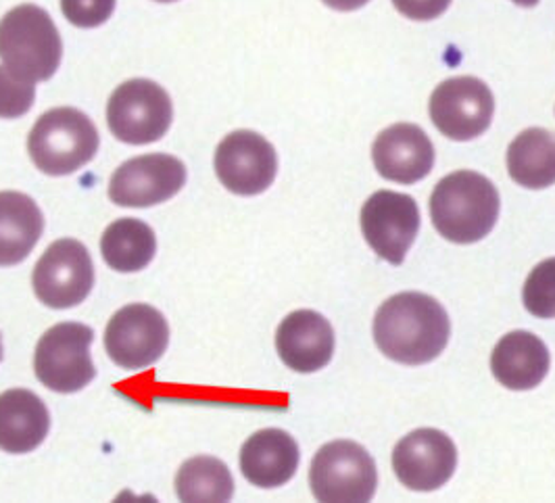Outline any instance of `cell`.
<instances>
[{
  "label": "cell",
  "instance_id": "cell-16",
  "mask_svg": "<svg viewBox=\"0 0 555 503\" xmlns=\"http://www.w3.org/2000/svg\"><path fill=\"white\" fill-rule=\"evenodd\" d=\"M276 349L280 360L291 370L301 374L318 372L333 360V326L318 311H293L278 326Z\"/></svg>",
  "mask_w": 555,
  "mask_h": 503
},
{
  "label": "cell",
  "instance_id": "cell-9",
  "mask_svg": "<svg viewBox=\"0 0 555 503\" xmlns=\"http://www.w3.org/2000/svg\"><path fill=\"white\" fill-rule=\"evenodd\" d=\"M430 119L447 139L466 142L485 134L495 113L489 86L473 76L449 78L430 96Z\"/></svg>",
  "mask_w": 555,
  "mask_h": 503
},
{
  "label": "cell",
  "instance_id": "cell-28",
  "mask_svg": "<svg viewBox=\"0 0 555 503\" xmlns=\"http://www.w3.org/2000/svg\"><path fill=\"white\" fill-rule=\"evenodd\" d=\"M324 4H328L331 9L336 11H358L361 7H365L370 0H322Z\"/></svg>",
  "mask_w": 555,
  "mask_h": 503
},
{
  "label": "cell",
  "instance_id": "cell-4",
  "mask_svg": "<svg viewBox=\"0 0 555 503\" xmlns=\"http://www.w3.org/2000/svg\"><path fill=\"white\" fill-rule=\"evenodd\" d=\"M99 151V132L88 115L74 107L44 113L28 137L34 166L49 176H67L83 168Z\"/></svg>",
  "mask_w": 555,
  "mask_h": 503
},
{
  "label": "cell",
  "instance_id": "cell-27",
  "mask_svg": "<svg viewBox=\"0 0 555 503\" xmlns=\"http://www.w3.org/2000/svg\"><path fill=\"white\" fill-rule=\"evenodd\" d=\"M392 4L408 20L430 22L443 15L451 0H392Z\"/></svg>",
  "mask_w": 555,
  "mask_h": 503
},
{
  "label": "cell",
  "instance_id": "cell-17",
  "mask_svg": "<svg viewBox=\"0 0 555 503\" xmlns=\"http://www.w3.org/2000/svg\"><path fill=\"white\" fill-rule=\"evenodd\" d=\"M297 441L278 428H266L250 435L241 449V470L250 485L274 489L286 485L299 468Z\"/></svg>",
  "mask_w": 555,
  "mask_h": 503
},
{
  "label": "cell",
  "instance_id": "cell-6",
  "mask_svg": "<svg viewBox=\"0 0 555 503\" xmlns=\"http://www.w3.org/2000/svg\"><path fill=\"white\" fill-rule=\"evenodd\" d=\"M92 338V328L78 322H63L49 328L36 345V378L51 391H82L96 376L90 358Z\"/></svg>",
  "mask_w": 555,
  "mask_h": 503
},
{
  "label": "cell",
  "instance_id": "cell-26",
  "mask_svg": "<svg viewBox=\"0 0 555 503\" xmlns=\"http://www.w3.org/2000/svg\"><path fill=\"white\" fill-rule=\"evenodd\" d=\"M61 11L76 28H99L115 11V0H61Z\"/></svg>",
  "mask_w": 555,
  "mask_h": 503
},
{
  "label": "cell",
  "instance_id": "cell-10",
  "mask_svg": "<svg viewBox=\"0 0 555 503\" xmlns=\"http://www.w3.org/2000/svg\"><path fill=\"white\" fill-rule=\"evenodd\" d=\"M169 326L159 309L134 304L119 309L105 331V349L124 370H144L162 360Z\"/></svg>",
  "mask_w": 555,
  "mask_h": 503
},
{
  "label": "cell",
  "instance_id": "cell-25",
  "mask_svg": "<svg viewBox=\"0 0 555 503\" xmlns=\"http://www.w3.org/2000/svg\"><path fill=\"white\" fill-rule=\"evenodd\" d=\"M36 96L34 82L13 74L7 65L0 67V117L15 119L31 109Z\"/></svg>",
  "mask_w": 555,
  "mask_h": 503
},
{
  "label": "cell",
  "instance_id": "cell-18",
  "mask_svg": "<svg viewBox=\"0 0 555 503\" xmlns=\"http://www.w3.org/2000/svg\"><path fill=\"white\" fill-rule=\"evenodd\" d=\"M550 349L532 333L516 331L503 336L491 356V372L505 389L530 391L550 372Z\"/></svg>",
  "mask_w": 555,
  "mask_h": 503
},
{
  "label": "cell",
  "instance_id": "cell-30",
  "mask_svg": "<svg viewBox=\"0 0 555 503\" xmlns=\"http://www.w3.org/2000/svg\"><path fill=\"white\" fill-rule=\"evenodd\" d=\"M0 360H2V340H0Z\"/></svg>",
  "mask_w": 555,
  "mask_h": 503
},
{
  "label": "cell",
  "instance_id": "cell-5",
  "mask_svg": "<svg viewBox=\"0 0 555 503\" xmlns=\"http://www.w3.org/2000/svg\"><path fill=\"white\" fill-rule=\"evenodd\" d=\"M309 485L318 502H370L378 485L376 464L360 443L333 441L315 453Z\"/></svg>",
  "mask_w": 555,
  "mask_h": 503
},
{
  "label": "cell",
  "instance_id": "cell-7",
  "mask_svg": "<svg viewBox=\"0 0 555 503\" xmlns=\"http://www.w3.org/2000/svg\"><path fill=\"white\" fill-rule=\"evenodd\" d=\"M173 119L166 90L151 80H128L109 99L107 124L126 144H151L164 139Z\"/></svg>",
  "mask_w": 555,
  "mask_h": 503
},
{
  "label": "cell",
  "instance_id": "cell-31",
  "mask_svg": "<svg viewBox=\"0 0 555 503\" xmlns=\"http://www.w3.org/2000/svg\"><path fill=\"white\" fill-rule=\"evenodd\" d=\"M157 2H173V0H157Z\"/></svg>",
  "mask_w": 555,
  "mask_h": 503
},
{
  "label": "cell",
  "instance_id": "cell-21",
  "mask_svg": "<svg viewBox=\"0 0 555 503\" xmlns=\"http://www.w3.org/2000/svg\"><path fill=\"white\" fill-rule=\"evenodd\" d=\"M512 180L530 191L555 184V134L545 128H528L507 149Z\"/></svg>",
  "mask_w": 555,
  "mask_h": 503
},
{
  "label": "cell",
  "instance_id": "cell-15",
  "mask_svg": "<svg viewBox=\"0 0 555 503\" xmlns=\"http://www.w3.org/2000/svg\"><path fill=\"white\" fill-rule=\"evenodd\" d=\"M376 171L397 184H416L435 166V146L416 124H395L372 146Z\"/></svg>",
  "mask_w": 555,
  "mask_h": 503
},
{
  "label": "cell",
  "instance_id": "cell-19",
  "mask_svg": "<svg viewBox=\"0 0 555 503\" xmlns=\"http://www.w3.org/2000/svg\"><path fill=\"white\" fill-rule=\"evenodd\" d=\"M51 418L44 401L26 389L0 395V449L7 453H29L44 443Z\"/></svg>",
  "mask_w": 555,
  "mask_h": 503
},
{
  "label": "cell",
  "instance_id": "cell-20",
  "mask_svg": "<svg viewBox=\"0 0 555 503\" xmlns=\"http://www.w3.org/2000/svg\"><path fill=\"white\" fill-rule=\"evenodd\" d=\"M44 218L36 201L24 193H0V268L22 263L38 245Z\"/></svg>",
  "mask_w": 555,
  "mask_h": 503
},
{
  "label": "cell",
  "instance_id": "cell-3",
  "mask_svg": "<svg viewBox=\"0 0 555 503\" xmlns=\"http://www.w3.org/2000/svg\"><path fill=\"white\" fill-rule=\"evenodd\" d=\"M63 42L51 15L36 4H20L0 20V59L28 82L55 76Z\"/></svg>",
  "mask_w": 555,
  "mask_h": 503
},
{
  "label": "cell",
  "instance_id": "cell-2",
  "mask_svg": "<svg viewBox=\"0 0 555 503\" xmlns=\"http://www.w3.org/2000/svg\"><path fill=\"white\" fill-rule=\"evenodd\" d=\"M500 209L495 184L468 169L444 176L430 196L433 224L455 245H473L487 238L498 224Z\"/></svg>",
  "mask_w": 555,
  "mask_h": 503
},
{
  "label": "cell",
  "instance_id": "cell-29",
  "mask_svg": "<svg viewBox=\"0 0 555 503\" xmlns=\"http://www.w3.org/2000/svg\"><path fill=\"white\" fill-rule=\"evenodd\" d=\"M512 2H516L518 7H527V9H530V7H537V4H539V0H512Z\"/></svg>",
  "mask_w": 555,
  "mask_h": 503
},
{
  "label": "cell",
  "instance_id": "cell-22",
  "mask_svg": "<svg viewBox=\"0 0 555 503\" xmlns=\"http://www.w3.org/2000/svg\"><path fill=\"white\" fill-rule=\"evenodd\" d=\"M155 252V232L134 218L113 222L101 238L103 259L117 272H139L153 261Z\"/></svg>",
  "mask_w": 555,
  "mask_h": 503
},
{
  "label": "cell",
  "instance_id": "cell-12",
  "mask_svg": "<svg viewBox=\"0 0 555 503\" xmlns=\"http://www.w3.org/2000/svg\"><path fill=\"white\" fill-rule=\"evenodd\" d=\"M216 173L234 195H261L276 180V151L261 134L236 130L216 151Z\"/></svg>",
  "mask_w": 555,
  "mask_h": 503
},
{
  "label": "cell",
  "instance_id": "cell-8",
  "mask_svg": "<svg viewBox=\"0 0 555 503\" xmlns=\"http://www.w3.org/2000/svg\"><path fill=\"white\" fill-rule=\"evenodd\" d=\"M34 293L53 309L80 306L94 284V266L80 241L59 238L34 268Z\"/></svg>",
  "mask_w": 555,
  "mask_h": 503
},
{
  "label": "cell",
  "instance_id": "cell-14",
  "mask_svg": "<svg viewBox=\"0 0 555 503\" xmlns=\"http://www.w3.org/2000/svg\"><path fill=\"white\" fill-rule=\"evenodd\" d=\"M457 466L455 443L435 428L405 435L392 451V470L412 491H437L451 480Z\"/></svg>",
  "mask_w": 555,
  "mask_h": 503
},
{
  "label": "cell",
  "instance_id": "cell-24",
  "mask_svg": "<svg viewBox=\"0 0 555 503\" xmlns=\"http://www.w3.org/2000/svg\"><path fill=\"white\" fill-rule=\"evenodd\" d=\"M522 301L534 318H555V257L541 261L528 274Z\"/></svg>",
  "mask_w": 555,
  "mask_h": 503
},
{
  "label": "cell",
  "instance_id": "cell-23",
  "mask_svg": "<svg viewBox=\"0 0 555 503\" xmlns=\"http://www.w3.org/2000/svg\"><path fill=\"white\" fill-rule=\"evenodd\" d=\"M176 495L180 502H228L234 495V478L218 457H191L176 475Z\"/></svg>",
  "mask_w": 555,
  "mask_h": 503
},
{
  "label": "cell",
  "instance_id": "cell-11",
  "mask_svg": "<svg viewBox=\"0 0 555 503\" xmlns=\"http://www.w3.org/2000/svg\"><path fill=\"white\" fill-rule=\"evenodd\" d=\"M361 232L372 252L401 266L420 232V209L414 196L378 191L361 207Z\"/></svg>",
  "mask_w": 555,
  "mask_h": 503
},
{
  "label": "cell",
  "instance_id": "cell-1",
  "mask_svg": "<svg viewBox=\"0 0 555 503\" xmlns=\"http://www.w3.org/2000/svg\"><path fill=\"white\" fill-rule=\"evenodd\" d=\"M451 336L443 306L424 293H399L374 318V340L397 364L422 365L437 360Z\"/></svg>",
  "mask_w": 555,
  "mask_h": 503
},
{
  "label": "cell",
  "instance_id": "cell-13",
  "mask_svg": "<svg viewBox=\"0 0 555 503\" xmlns=\"http://www.w3.org/2000/svg\"><path fill=\"white\" fill-rule=\"evenodd\" d=\"M186 184V168L180 159L155 153L140 155L115 169L109 198L119 207H153L178 195Z\"/></svg>",
  "mask_w": 555,
  "mask_h": 503
}]
</instances>
